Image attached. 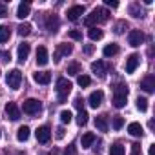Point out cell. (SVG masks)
<instances>
[{"instance_id":"6da1fadb","label":"cell","mask_w":155,"mask_h":155,"mask_svg":"<svg viewBox=\"0 0 155 155\" xmlns=\"http://www.w3.org/2000/svg\"><path fill=\"white\" fill-rule=\"evenodd\" d=\"M110 18V13L104 9V8H95L88 17H86V20H84V24L86 26H90V28H93V24H99V22H106Z\"/></svg>"},{"instance_id":"7a4b0ae2","label":"cell","mask_w":155,"mask_h":155,"mask_svg":"<svg viewBox=\"0 0 155 155\" xmlns=\"http://www.w3.org/2000/svg\"><path fill=\"white\" fill-rule=\"evenodd\" d=\"M71 88H73V84H71L68 79H64V77H60V79L57 81V93H58V102H64V101H66V97L69 95Z\"/></svg>"},{"instance_id":"3957f363","label":"cell","mask_w":155,"mask_h":155,"mask_svg":"<svg viewBox=\"0 0 155 155\" xmlns=\"http://www.w3.org/2000/svg\"><path fill=\"white\" fill-rule=\"evenodd\" d=\"M6 82H8V86L11 90H18V86L22 82V73H20V69H11L6 75Z\"/></svg>"},{"instance_id":"277c9868","label":"cell","mask_w":155,"mask_h":155,"mask_svg":"<svg viewBox=\"0 0 155 155\" xmlns=\"http://www.w3.org/2000/svg\"><path fill=\"white\" fill-rule=\"evenodd\" d=\"M22 110H24V113H28V115H35V113H38V111L42 110V104H40V101H37V99H28V101H24Z\"/></svg>"},{"instance_id":"5b68a950","label":"cell","mask_w":155,"mask_h":155,"mask_svg":"<svg viewBox=\"0 0 155 155\" xmlns=\"http://www.w3.org/2000/svg\"><path fill=\"white\" fill-rule=\"evenodd\" d=\"M71 53H73V46H71V44H58V46H57V51H55V55H53V60L58 62L62 57H68V55H71Z\"/></svg>"},{"instance_id":"8992f818","label":"cell","mask_w":155,"mask_h":155,"mask_svg":"<svg viewBox=\"0 0 155 155\" xmlns=\"http://www.w3.org/2000/svg\"><path fill=\"white\" fill-rule=\"evenodd\" d=\"M128 42H130V46H133V48L140 46V44L144 42V33H142V31H139V29L130 31V35H128Z\"/></svg>"},{"instance_id":"52a82bcc","label":"cell","mask_w":155,"mask_h":155,"mask_svg":"<svg viewBox=\"0 0 155 155\" xmlns=\"http://www.w3.org/2000/svg\"><path fill=\"white\" fill-rule=\"evenodd\" d=\"M139 62H140V57L137 55V53H131L128 58H126V66H124V69H126V73H133L135 69H137V66H139Z\"/></svg>"},{"instance_id":"ba28073f","label":"cell","mask_w":155,"mask_h":155,"mask_svg":"<svg viewBox=\"0 0 155 155\" xmlns=\"http://www.w3.org/2000/svg\"><path fill=\"white\" fill-rule=\"evenodd\" d=\"M4 110H6L8 119H11V120H18V119H20V110H18V106H17L15 102H8Z\"/></svg>"},{"instance_id":"9c48e42d","label":"cell","mask_w":155,"mask_h":155,"mask_svg":"<svg viewBox=\"0 0 155 155\" xmlns=\"http://www.w3.org/2000/svg\"><path fill=\"white\" fill-rule=\"evenodd\" d=\"M35 135H37V140H38V142L46 144V142H49V139H51V130H49L48 126H40V128L35 131Z\"/></svg>"},{"instance_id":"30bf717a","label":"cell","mask_w":155,"mask_h":155,"mask_svg":"<svg viewBox=\"0 0 155 155\" xmlns=\"http://www.w3.org/2000/svg\"><path fill=\"white\" fill-rule=\"evenodd\" d=\"M49 62V55H48V49L44 46H38L37 48V64L38 66H46Z\"/></svg>"},{"instance_id":"8fae6325","label":"cell","mask_w":155,"mask_h":155,"mask_svg":"<svg viewBox=\"0 0 155 155\" xmlns=\"http://www.w3.org/2000/svg\"><path fill=\"white\" fill-rule=\"evenodd\" d=\"M102 101H104V93H102L101 90L93 91V93L90 95V99H88V102H90V106H91V108H99V106L102 104Z\"/></svg>"},{"instance_id":"7c38bea8","label":"cell","mask_w":155,"mask_h":155,"mask_svg":"<svg viewBox=\"0 0 155 155\" xmlns=\"http://www.w3.org/2000/svg\"><path fill=\"white\" fill-rule=\"evenodd\" d=\"M33 81L37 84H49L51 82V73H48V71H37V73H33Z\"/></svg>"},{"instance_id":"4fadbf2b","label":"cell","mask_w":155,"mask_h":155,"mask_svg":"<svg viewBox=\"0 0 155 155\" xmlns=\"http://www.w3.org/2000/svg\"><path fill=\"white\" fill-rule=\"evenodd\" d=\"M84 13V6H71L68 9V20L75 22V20H79V17Z\"/></svg>"},{"instance_id":"5bb4252c","label":"cell","mask_w":155,"mask_h":155,"mask_svg":"<svg viewBox=\"0 0 155 155\" xmlns=\"http://www.w3.org/2000/svg\"><path fill=\"white\" fill-rule=\"evenodd\" d=\"M140 88H142L144 91H148V93H153V91H155V77H153V75H148L146 79L140 82Z\"/></svg>"},{"instance_id":"9a60e30c","label":"cell","mask_w":155,"mask_h":155,"mask_svg":"<svg viewBox=\"0 0 155 155\" xmlns=\"http://www.w3.org/2000/svg\"><path fill=\"white\" fill-rule=\"evenodd\" d=\"M29 11H31V4L29 2H20L18 8H17V17L26 18V17H29Z\"/></svg>"},{"instance_id":"2e32d148","label":"cell","mask_w":155,"mask_h":155,"mask_svg":"<svg viewBox=\"0 0 155 155\" xmlns=\"http://www.w3.org/2000/svg\"><path fill=\"white\" fill-rule=\"evenodd\" d=\"M46 29L49 33H55L58 29V18H57V15H48V18H46Z\"/></svg>"},{"instance_id":"e0dca14e","label":"cell","mask_w":155,"mask_h":155,"mask_svg":"<svg viewBox=\"0 0 155 155\" xmlns=\"http://www.w3.org/2000/svg\"><path fill=\"white\" fill-rule=\"evenodd\" d=\"M29 51H31L29 44H26V42H24V44H20V46H18V62H20V64H24V62H26V58L29 57Z\"/></svg>"},{"instance_id":"ac0fdd59","label":"cell","mask_w":155,"mask_h":155,"mask_svg":"<svg viewBox=\"0 0 155 155\" xmlns=\"http://www.w3.org/2000/svg\"><path fill=\"white\" fill-rule=\"evenodd\" d=\"M128 131H130L131 137H142L144 135V130H142V126L139 122H130L128 124Z\"/></svg>"},{"instance_id":"d6986e66","label":"cell","mask_w":155,"mask_h":155,"mask_svg":"<svg viewBox=\"0 0 155 155\" xmlns=\"http://www.w3.org/2000/svg\"><path fill=\"white\" fill-rule=\"evenodd\" d=\"M130 15H131L133 18H142V17H144V9L140 8V4H139V2L130 4Z\"/></svg>"},{"instance_id":"ffe728a7","label":"cell","mask_w":155,"mask_h":155,"mask_svg":"<svg viewBox=\"0 0 155 155\" xmlns=\"http://www.w3.org/2000/svg\"><path fill=\"white\" fill-rule=\"evenodd\" d=\"M93 142H95V135L93 133H84L82 135V139H81V146L84 148V150H88V148H91L93 146Z\"/></svg>"},{"instance_id":"44dd1931","label":"cell","mask_w":155,"mask_h":155,"mask_svg":"<svg viewBox=\"0 0 155 155\" xmlns=\"http://www.w3.org/2000/svg\"><path fill=\"white\" fill-rule=\"evenodd\" d=\"M95 128L101 130V131H108V117H106V115L95 117Z\"/></svg>"},{"instance_id":"7402d4cb","label":"cell","mask_w":155,"mask_h":155,"mask_svg":"<svg viewBox=\"0 0 155 155\" xmlns=\"http://www.w3.org/2000/svg\"><path fill=\"white\" fill-rule=\"evenodd\" d=\"M126 99H128V95L113 93V106H115V108H124V106H126Z\"/></svg>"},{"instance_id":"603a6c76","label":"cell","mask_w":155,"mask_h":155,"mask_svg":"<svg viewBox=\"0 0 155 155\" xmlns=\"http://www.w3.org/2000/svg\"><path fill=\"white\" fill-rule=\"evenodd\" d=\"M29 133H31V130H29L28 126H20L18 131H17V139H18L20 142H26V140L29 139Z\"/></svg>"},{"instance_id":"cb8c5ba5","label":"cell","mask_w":155,"mask_h":155,"mask_svg":"<svg viewBox=\"0 0 155 155\" xmlns=\"http://www.w3.org/2000/svg\"><path fill=\"white\" fill-rule=\"evenodd\" d=\"M9 37H11V29H9V26H0V42H8L9 40Z\"/></svg>"},{"instance_id":"d4e9b609","label":"cell","mask_w":155,"mask_h":155,"mask_svg":"<svg viewBox=\"0 0 155 155\" xmlns=\"http://www.w3.org/2000/svg\"><path fill=\"white\" fill-rule=\"evenodd\" d=\"M88 37H90L91 40H101V38L104 37V33H102V29H99V28H90Z\"/></svg>"},{"instance_id":"484cf974","label":"cell","mask_w":155,"mask_h":155,"mask_svg":"<svg viewBox=\"0 0 155 155\" xmlns=\"http://www.w3.org/2000/svg\"><path fill=\"white\" fill-rule=\"evenodd\" d=\"M102 53H104V57H113V55L119 53V46H117V44H108V46L102 49Z\"/></svg>"},{"instance_id":"4316f807","label":"cell","mask_w":155,"mask_h":155,"mask_svg":"<svg viewBox=\"0 0 155 155\" xmlns=\"http://www.w3.org/2000/svg\"><path fill=\"white\" fill-rule=\"evenodd\" d=\"M81 64L79 62H71L69 66H68V75H71V77H75V75H79L81 73Z\"/></svg>"},{"instance_id":"83f0119b","label":"cell","mask_w":155,"mask_h":155,"mask_svg":"<svg viewBox=\"0 0 155 155\" xmlns=\"http://www.w3.org/2000/svg\"><path fill=\"white\" fill-rule=\"evenodd\" d=\"M91 71L102 77V75H104V62H102V60H97V62H93V64H91Z\"/></svg>"},{"instance_id":"f1b7e54d","label":"cell","mask_w":155,"mask_h":155,"mask_svg":"<svg viewBox=\"0 0 155 155\" xmlns=\"http://www.w3.org/2000/svg\"><path fill=\"white\" fill-rule=\"evenodd\" d=\"M77 82H79V86H81V88H88V86L91 84V79H90L88 75H79Z\"/></svg>"},{"instance_id":"f546056e","label":"cell","mask_w":155,"mask_h":155,"mask_svg":"<svg viewBox=\"0 0 155 155\" xmlns=\"http://www.w3.org/2000/svg\"><path fill=\"white\" fill-rule=\"evenodd\" d=\"M71 119H73V115H71L69 110H62V111H60V120H62V124H69Z\"/></svg>"},{"instance_id":"4dcf8cb0","label":"cell","mask_w":155,"mask_h":155,"mask_svg":"<svg viewBox=\"0 0 155 155\" xmlns=\"http://www.w3.org/2000/svg\"><path fill=\"white\" fill-rule=\"evenodd\" d=\"M88 113L84 111V110H81L79 111V115H77V122H79V126H84V124H88Z\"/></svg>"},{"instance_id":"1f68e13d","label":"cell","mask_w":155,"mask_h":155,"mask_svg":"<svg viewBox=\"0 0 155 155\" xmlns=\"http://www.w3.org/2000/svg\"><path fill=\"white\" fill-rule=\"evenodd\" d=\"M31 33V24H20L18 26V35L20 37H28Z\"/></svg>"},{"instance_id":"d6a6232c","label":"cell","mask_w":155,"mask_h":155,"mask_svg":"<svg viewBox=\"0 0 155 155\" xmlns=\"http://www.w3.org/2000/svg\"><path fill=\"white\" fill-rule=\"evenodd\" d=\"M137 110L142 111V113L148 110V101H146L144 97H139V99H137Z\"/></svg>"},{"instance_id":"836d02e7","label":"cell","mask_w":155,"mask_h":155,"mask_svg":"<svg viewBox=\"0 0 155 155\" xmlns=\"http://www.w3.org/2000/svg\"><path fill=\"white\" fill-rule=\"evenodd\" d=\"M110 155H124V146L113 144V146L110 148Z\"/></svg>"},{"instance_id":"e575fe53","label":"cell","mask_w":155,"mask_h":155,"mask_svg":"<svg viewBox=\"0 0 155 155\" xmlns=\"http://www.w3.org/2000/svg\"><path fill=\"white\" fill-rule=\"evenodd\" d=\"M124 29H128V24H126L124 20H120V22L115 26V33H117V35H120V33H124Z\"/></svg>"},{"instance_id":"d590c367","label":"cell","mask_w":155,"mask_h":155,"mask_svg":"<svg viewBox=\"0 0 155 155\" xmlns=\"http://www.w3.org/2000/svg\"><path fill=\"white\" fill-rule=\"evenodd\" d=\"M68 37L73 38V40H82V33H81V31H77V29H71V31L68 33Z\"/></svg>"},{"instance_id":"8d00e7d4","label":"cell","mask_w":155,"mask_h":155,"mask_svg":"<svg viewBox=\"0 0 155 155\" xmlns=\"http://www.w3.org/2000/svg\"><path fill=\"white\" fill-rule=\"evenodd\" d=\"M124 126V119L122 117H115L113 119V130H120Z\"/></svg>"},{"instance_id":"74e56055","label":"cell","mask_w":155,"mask_h":155,"mask_svg":"<svg viewBox=\"0 0 155 155\" xmlns=\"http://www.w3.org/2000/svg\"><path fill=\"white\" fill-rule=\"evenodd\" d=\"M113 91H115V93H122V95H128V86H124V84H117Z\"/></svg>"},{"instance_id":"f35d334b","label":"cell","mask_w":155,"mask_h":155,"mask_svg":"<svg viewBox=\"0 0 155 155\" xmlns=\"http://www.w3.org/2000/svg\"><path fill=\"white\" fill-rule=\"evenodd\" d=\"M0 58H2V62H9L11 60V53L2 49V51H0Z\"/></svg>"},{"instance_id":"ab89813d","label":"cell","mask_w":155,"mask_h":155,"mask_svg":"<svg viewBox=\"0 0 155 155\" xmlns=\"http://www.w3.org/2000/svg\"><path fill=\"white\" fill-rule=\"evenodd\" d=\"M73 104H75V108H79V110H82V106H84V99H82V97H75Z\"/></svg>"},{"instance_id":"60d3db41","label":"cell","mask_w":155,"mask_h":155,"mask_svg":"<svg viewBox=\"0 0 155 155\" xmlns=\"http://www.w3.org/2000/svg\"><path fill=\"white\" fill-rule=\"evenodd\" d=\"M130 155H140V144H131V153Z\"/></svg>"},{"instance_id":"b9f144b4","label":"cell","mask_w":155,"mask_h":155,"mask_svg":"<svg viewBox=\"0 0 155 155\" xmlns=\"http://www.w3.org/2000/svg\"><path fill=\"white\" fill-rule=\"evenodd\" d=\"M64 155H77L75 146H73V144H71V146H68V148H66V151H64Z\"/></svg>"},{"instance_id":"7bdbcfd3","label":"cell","mask_w":155,"mask_h":155,"mask_svg":"<svg viewBox=\"0 0 155 155\" xmlns=\"http://www.w3.org/2000/svg\"><path fill=\"white\" fill-rule=\"evenodd\" d=\"M106 6L115 9V8H119V2H117V0H106Z\"/></svg>"},{"instance_id":"ee69618b","label":"cell","mask_w":155,"mask_h":155,"mask_svg":"<svg viewBox=\"0 0 155 155\" xmlns=\"http://www.w3.org/2000/svg\"><path fill=\"white\" fill-rule=\"evenodd\" d=\"M4 17H8V9L4 4H0V18H4Z\"/></svg>"},{"instance_id":"f6af8a7d","label":"cell","mask_w":155,"mask_h":155,"mask_svg":"<svg viewBox=\"0 0 155 155\" xmlns=\"http://www.w3.org/2000/svg\"><path fill=\"white\" fill-rule=\"evenodd\" d=\"M84 53H88V55H90V53H93V46H91V44H88V46L84 48Z\"/></svg>"},{"instance_id":"bcb514c9","label":"cell","mask_w":155,"mask_h":155,"mask_svg":"<svg viewBox=\"0 0 155 155\" xmlns=\"http://www.w3.org/2000/svg\"><path fill=\"white\" fill-rule=\"evenodd\" d=\"M64 137V128H58L57 130V139H62Z\"/></svg>"},{"instance_id":"7dc6e473","label":"cell","mask_w":155,"mask_h":155,"mask_svg":"<svg viewBox=\"0 0 155 155\" xmlns=\"http://www.w3.org/2000/svg\"><path fill=\"white\" fill-rule=\"evenodd\" d=\"M148 153H150V155H155V144L150 146V151H148Z\"/></svg>"},{"instance_id":"c3c4849f","label":"cell","mask_w":155,"mask_h":155,"mask_svg":"<svg viewBox=\"0 0 155 155\" xmlns=\"http://www.w3.org/2000/svg\"><path fill=\"white\" fill-rule=\"evenodd\" d=\"M18 155H24V153H18Z\"/></svg>"}]
</instances>
